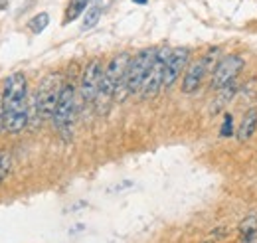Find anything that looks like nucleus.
<instances>
[{
	"instance_id": "nucleus-1",
	"label": "nucleus",
	"mask_w": 257,
	"mask_h": 243,
	"mask_svg": "<svg viewBox=\"0 0 257 243\" xmlns=\"http://www.w3.org/2000/svg\"><path fill=\"white\" fill-rule=\"evenodd\" d=\"M28 83L24 73H12L4 81L2 91V107H4V131L8 133H20L30 123L28 115Z\"/></svg>"
},
{
	"instance_id": "nucleus-2",
	"label": "nucleus",
	"mask_w": 257,
	"mask_h": 243,
	"mask_svg": "<svg viewBox=\"0 0 257 243\" xmlns=\"http://www.w3.org/2000/svg\"><path fill=\"white\" fill-rule=\"evenodd\" d=\"M155 58H157V50L155 48H147V50L139 52L135 58H131L123 87H121V91L117 93V97L123 99L125 95H133V93L141 91V87H143V83L147 79V73H149L151 65L155 63Z\"/></svg>"
},
{
	"instance_id": "nucleus-3",
	"label": "nucleus",
	"mask_w": 257,
	"mask_h": 243,
	"mask_svg": "<svg viewBox=\"0 0 257 243\" xmlns=\"http://www.w3.org/2000/svg\"><path fill=\"white\" fill-rule=\"evenodd\" d=\"M128 63H131V56L127 52H123V54H117L113 60L105 65L101 87H99V93H97L99 99L109 101L111 97H117V93L121 91V87H123Z\"/></svg>"
},
{
	"instance_id": "nucleus-4",
	"label": "nucleus",
	"mask_w": 257,
	"mask_h": 243,
	"mask_svg": "<svg viewBox=\"0 0 257 243\" xmlns=\"http://www.w3.org/2000/svg\"><path fill=\"white\" fill-rule=\"evenodd\" d=\"M62 87H64V83H62V75L60 73H50L48 77L42 79V83L38 87V93L34 95L40 119H54Z\"/></svg>"
},
{
	"instance_id": "nucleus-5",
	"label": "nucleus",
	"mask_w": 257,
	"mask_h": 243,
	"mask_svg": "<svg viewBox=\"0 0 257 243\" xmlns=\"http://www.w3.org/2000/svg\"><path fill=\"white\" fill-rule=\"evenodd\" d=\"M75 105H77L75 87L71 83H64L62 93H60V101H58V109L54 115V125L65 141L71 139V129H73V121H75Z\"/></svg>"
},
{
	"instance_id": "nucleus-6",
	"label": "nucleus",
	"mask_w": 257,
	"mask_h": 243,
	"mask_svg": "<svg viewBox=\"0 0 257 243\" xmlns=\"http://www.w3.org/2000/svg\"><path fill=\"white\" fill-rule=\"evenodd\" d=\"M245 67V61L241 56H237V54H231V56H225L222 60L218 61V65H216V69L212 71V87L218 91V89H222L225 87L227 83H231V81H235V77L241 73V69Z\"/></svg>"
},
{
	"instance_id": "nucleus-7",
	"label": "nucleus",
	"mask_w": 257,
	"mask_h": 243,
	"mask_svg": "<svg viewBox=\"0 0 257 243\" xmlns=\"http://www.w3.org/2000/svg\"><path fill=\"white\" fill-rule=\"evenodd\" d=\"M172 50L168 48H162V50H157V58H155V63L151 65L149 73H147V79L141 87V95L143 99H153L157 93L161 91L162 87V79H164V67H166V61L170 58Z\"/></svg>"
},
{
	"instance_id": "nucleus-8",
	"label": "nucleus",
	"mask_w": 257,
	"mask_h": 243,
	"mask_svg": "<svg viewBox=\"0 0 257 243\" xmlns=\"http://www.w3.org/2000/svg\"><path fill=\"white\" fill-rule=\"evenodd\" d=\"M101 79H103V65L101 60H91L83 73H81V81H79V93H81V101L91 103L97 99V93L101 87Z\"/></svg>"
},
{
	"instance_id": "nucleus-9",
	"label": "nucleus",
	"mask_w": 257,
	"mask_h": 243,
	"mask_svg": "<svg viewBox=\"0 0 257 243\" xmlns=\"http://www.w3.org/2000/svg\"><path fill=\"white\" fill-rule=\"evenodd\" d=\"M188 56H190V52H188L186 48H176V50H172L170 58L166 61V67H164L162 87L174 85V81L180 77V73L184 71V67H186V63H188Z\"/></svg>"
},
{
	"instance_id": "nucleus-10",
	"label": "nucleus",
	"mask_w": 257,
	"mask_h": 243,
	"mask_svg": "<svg viewBox=\"0 0 257 243\" xmlns=\"http://www.w3.org/2000/svg\"><path fill=\"white\" fill-rule=\"evenodd\" d=\"M210 69H208V65L204 63V60H198L194 61L192 65L186 69V73H184V81H182V93H196L200 89V85L204 83V77H206V73H208Z\"/></svg>"
},
{
	"instance_id": "nucleus-11",
	"label": "nucleus",
	"mask_w": 257,
	"mask_h": 243,
	"mask_svg": "<svg viewBox=\"0 0 257 243\" xmlns=\"http://www.w3.org/2000/svg\"><path fill=\"white\" fill-rule=\"evenodd\" d=\"M257 131V109H249L245 115H243V119L239 123V129H237V141L239 143H245V141H249L253 135H255Z\"/></svg>"
},
{
	"instance_id": "nucleus-12",
	"label": "nucleus",
	"mask_w": 257,
	"mask_h": 243,
	"mask_svg": "<svg viewBox=\"0 0 257 243\" xmlns=\"http://www.w3.org/2000/svg\"><path fill=\"white\" fill-rule=\"evenodd\" d=\"M237 89H239V85H237L235 81H231V83H227L225 87L218 89V97H216L214 103L210 105V113H212V115H214V113H220L225 105L233 99V95L237 93Z\"/></svg>"
},
{
	"instance_id": "nucleus-13",
	"label": "nucleus",
	"mask_w": 257,
	"mask_h": 243,
	"mask_svg": "<svg viewBox=\"0 0 257 243\" xmlns=\"http://www.w3.org/2000/svg\"><path fill=\"white\" fill-rule=\"evenodd\" d=\"M89 2H91V0H69L67 10H65V16H64V24H69V22H73L75 18H79L81 12H87Z\"/></svg>"
},
{
	"instance_id": "nucleus-14",
	"label": "nucleus",
	"mask_w": 257,
	"mask_h": 243,
	"mask_svg": "<svg viewBox=\"0 0 257 243\" xmlns=\"http://www.w3.org/2000/svg\"><path fill=\"white\" fill-rule=\"evenodd\" d=\"M99 18H101V6H99V4H95V2H91V6H89V8H87V12H85L83 30L93 28L97 22H99Z\"/></svg>"
},
{
	"instance_id": "nucleus-15",
	"label": "nucleus",
	"mask_w": 257,
	"mask_h": 243,
	"mask_svg": "<svg viewBox=\"0 0 257 243\" xmlns=\"http://www.w3.org/2000/svg\"><path fill=\"white\" fill-rule=\"evenodd\" d=\"M239 233L241 237H251L257 233V217L255 215H247L245 219H241L239 223Z\"/></svg>"
},
{
	"instance_id": "nucleus-16",
	"label": "nucleus",
	"mask_w": 257,
	"mask_h": 243,
	"mask_svg": "<svg viewBox=\"0 0 257 243\" xmlns=\"http://www.w3.org/2000/svg\"><path fill=\"white\" fill-rule=\"evenodd\" d=\"M10 170H12V152L0 151V184L6 180Z\"/></svg>"
},
{
	"instance_id": "nucleus-17",
	"label": "nucleus",
	"mask_w": 257,
	"mask_h": 243,
	"mask_svg": "<svg viewBox=\"0 0 257 243\" xmlns=\"http://www.w3.org/2000/svg\"><path fill=\"white\" fill-rule=\"evenodd\" d=\"M48 22H50V16H48L46 12H42V14H38V16H34V18H32V22H30V28H32L34 34H40V32L46 30Z\"/></svg>"
},
{
	"instance_id": "nucleus-18",
	"label": "nucleus",
	"mask_w": 257,
	"mask_h": 243,
	"mask_svg": "<svg viewBox=\"0 0 257 243\" xmlns=\"http://www.w3.org/2000/svg\"><path fill=\"white\" fill-rule=\"evenodd\" d=\"M233 135V117L229 115V113H225L224 115V123H222V129H220V137H231Z\"/></svg>"
},
{
	"instance_id": "nucleus-19",
	"label": "nucleus",
	"mask_w": 257,
	"mask_h": 243,
	"mask_svg": "<svg viewBox=\"0 0 257 243\" xmlns=\"http://www.w3.org/2000/svg\"><path fill=\"white\" fill-rule=\"evenodd\" d=\"M4 131V107H2V101H0V133Z\"/></svg>"
},
{
	"instance_id": "nucleus-20",
	"label": "nucleus",
	"mask_w": 257,
	"mask_h": 243,
	"mask_svg": "<svg viewBox=\"0 0 257 243\" xmlns=\"http://www.w3.org/2000/svg\"><path fill=\"white\" fill-rule=\"evenodd\" d=\"M8 6V0H0V10H4Z\"/></svg>"
},
{
	"instance_id": "nucleus-21",
	"label": "nucleus",
	"mask_w": 257,
	"mask_h": 243,
	"mask_svg": "<svg viewBox=\"0 0 257 243\" xmlns=\"http://www.w3.org/2000/svg\"><path fill=\"white\" fill-rule=\"evenodd\" d=\"M133 2H135V4H147L149 0H133Z\"/></svg>"
},
{
	"instance_id": "nucleus-22",
	"label": "nucleus",
	"mask_w": 257,
	"mask_h": 243,
	"mask_svg": "<svg viewBox=\"0 0 257 243\" xmlns=\"http://www.w3.org/2000/svg\"><path fill=\"white\" fill-rule=\"evenodd\" d=\"M204 243H212V241H204Z\"/></svg>"
}]
</instances>
